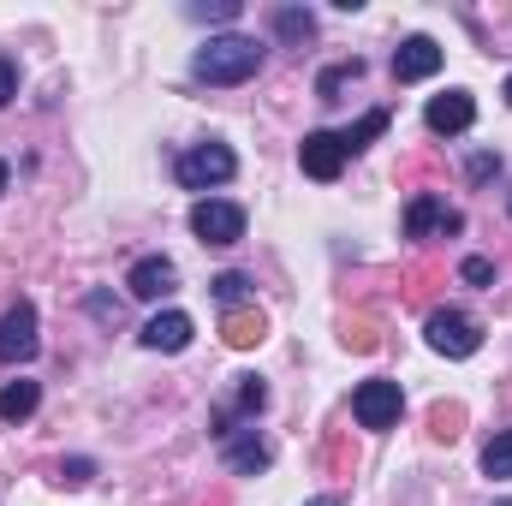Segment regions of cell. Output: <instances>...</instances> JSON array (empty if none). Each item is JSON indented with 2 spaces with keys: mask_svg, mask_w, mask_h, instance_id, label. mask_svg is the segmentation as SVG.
<instances>
[{
  "mask_svg": "<svg viewBox=\"0 0 512 506\" xmlns=\"http://www.w3.org/2000/svg\"><path fill=\"white\" fill-rule=\"evenodd\" d=\"M191 72L203 78V84H215V90H227V84H245L262 72V42L256 36H209L203 48H197V60H191Z\"/></svg>",
  "mask_w": 512,
  "mask_h": 506,
  "instance_id": "1",
  "label": "cell"
},
{
  "mask_svg": "<svg viewBox=\"0 0 512 506\" xmlns=\"http://www.w3.org/2000/svg\"><path fill=\"white\" fill-rule=\"evenodd\" d=\"M423 334H429V346H435L441 358H471V352L483 346V322H477L471 310H429Z\"/></svg>",
  "mask_w": 512,
  "mask_h": 506,
  "instance_id": "2",
  "label": "cell"
},
{
  "mask_svg": "<svg viewBox=\"0 0 512 506\" xmlns=\"http://www.w3.org/2000/svg\"><path fill=\"white\" fill-rule=\"evenodd\" d=\"M233 173H239V155H233L227 143H197V149H185V155H179V185H185V191L227 185Z\"/></svg>",
  "mask_w": 512,
  "mask_h": 506,
  "instance_id": "3",
  "label": "cell"
},
{
  "mask_svg": "<svg viewBox=\"0 0 512 506\" xmlns=\"http://www.w3.org/2000/svg\"><path fill=\"white\" fill-rule=\"evenodd\" d=\"M459 233H465V215L447 209L441 197L417 191V197L405 203V239H459Z\"/></svg>",
  "mask_w": 512,
  "mask_h": 506,
  "instance_id": "4",
  "label": "cell"
},
{
  "mask_svg": "<svg viewBox=\"0 0 512 506\" xmlns=\"http://www.w3.org/2000/svg\"><path fill=\"white\" fill-rule=\"evenodd\" d=\"M399 411H405V393H399V381H358V393H352V417L364 423V429H393L399 423Z\"/></svg>",
  "mask_w": 512,
  "mask_h": 506,
  "instance_id": "5",
  "label": "cell"
},
{
  "mask_svg": "<svg viewBox=\"0 0 512 506\" xmlns=\"http://www.w3.org/2000/svg\"><path fill=\"white\" fill-rule=\"evenodd\" d=\"M191 233H197L203 245H239V239H245V209H239V203H221V197H203V203L191 209Z\"/></svg>",
  "mask_w": 512,
  "mask_h": 506,
  "instance_id": "6",
  "label": "cell"
},
{
  "mask_svg": "<svg viewBox=\"0 0 512 506\" xmlns=\"http://www.w3.org/2000/svg\"><path fill=\"white\" fill-rule=\"evenodd\" d=\"M36 304H12L6 316H0V364H30L36 358Z\"/></svg>",
  "mask_w": 512,
  "mask_h": 506,
  "instance_id": "7",
  "label": "cell"
},
{
  "mask_svg": "<svg viewBox=\"0 0 512 506\" xmlns=\"http://www.w3.org/2000/svg\"><path fill=\"white\" fill-rule=\"evenodd\" d=\"M441 72V42L435 36H405L393 48V84H423Z\"/></svg>",
  "mask_w": 512,
  "mask_h": 506,
  "instance_id": "8",
  "label": "cell"
},
{
  "mask_svg": "<svg viewBox=\"0 0 512 506\" xmlns=\"http://www.w3.org/2000/svg\"><path fill=\"white\" fill-rule=\"evenodd\" d=\"M298 167L310 173V179H340V167H346V143H340V131H310L304 143H298Z\"/></svg>",
  "mask_w": 512,
  "mask_h": 506,
  "instance_id": "9",
  "label": "cell"
},
{
  "mask_svg": "<svg viewBox=\"0 0 512 506\" xmlns=\"http://www.w3.org/2000/svg\"><path fill=\"white\" fill-rule=\"evenodd\" d=\"M423 120H429L435 137H459V131L477 126V102H471V90H447V96H435L423 108Z\"/></svg>",
  "mask_w": 512,
  "mask_h": 506,
  "instance_id": "10",
  "label": "cell"
},
{
  "mask_svg": "<svg viewBox=\"0 0 512 506\" xmlns=\"http://www.w3.org/2000/svg\"><path fill=\"white\" fill-rule=\"evenodd\" d=\"M221 459H227V471L256 477V471H268V465H274V447H268L256 429H233V435L221 441Z\"/></svg>",
  "mask_w": 512,
  "mask_h": 506,
  "instance_id": "11",
  "label": "cell"
},
{
  "mask_svg": "<svg viewBox=\"0 0 512 506\" xmlns=\"http://www.w3.org/2000/svg\"><path fill=\"white\" fill-rule=\"evenodd\" d=\"M126 286H131V298H167L179 286V268L167 256H143V262H131Z\"/></svg>",
  "mask_w": 512,
  "mask_h": 506,
  "instance_id": "12",
  "label": "cell"
},
{
  "mask_svg": "<svg viewBox=\"0 0 512 506\" xmlns=\"http://www.w3.org/2000/svg\"><path fill=\"white\" fill-rule=\"evenodd\" d=\"M191 316L185 310H161V316H149V328H143V346L149 352H185L191 346Z\"/></svg>",
  "mask_w": 512,
  "mask_h": 506,
  "instance_id": "13",
  "label": "cell"
},
{
  "mask_svg": "<svg viewBox=\"0 0 512 506\" xmlns=\"http://www.w3.org/2000/svg\"><path fill=\"white\" fill-rule=\"evenodd\" d=\"M221 334H227V346H233V352H251V346H262L268 322H262V310H227Z\"/></svg>",
  "mask_w": 512,
  "mask_h": 506,
  "instance_id": "14",
  "label": "cell"
},
{
  "mask_svg": "<svg viewBox=\"0 0 512 506\" xmlns=\"http://www.w3.org/2000/svg\"><path fill=\"white\" fill-rule=\"evenodd\" d=\"M36 405H42V387L36 381H6L0 387V423H24Z\"/></svg>",
  "mask_w": 512,
  "mask_h": 506,
  "instance_id": "15",
  "label": "cell"
},
{
  "mask_svg": "<svg viewBox=\"0 0 512 506\" xmlns=\"http://www.w3.org/2000/svg\"><path fill=\"white\" fill-rule=\"evenodd\" d=\"M274 36L292 42V48H304V42L316 36V18H310L304 6H274Z\"/></svg>",
  "mask_w": 512,
  "mask_h": 506,
  "instance_id": "16",
  "label": "cell"
},
{
  "mask_svg": "<svg viewBox=\"0 0 512 506\" xmlns=\"http://www.w3.org/2000/svg\"><path fill=\"white\" fill-rule=\"evenodd\" d=\"M358 78H364V60H358V54H352V60H340V66H328V72L316 78V102H340V90H346V84H358Z\"/></svg>",
  "mask_w": 512,
  "mask_h": 506,
  "instance_id": "17",
  "label": "cell"
},
{
  "mask_svg": "<svg viewBox=\"0 0 512 506\" xmlns=\"http://www.w3.org/2000/svg\"><path fill=\"white\" fill-rule=\"evenodd\" d=\"M382 131H387V108H370V114H364L352 131H340V143H346V155H358V149H370Z\"/></svg>",
  "mask_w": 512,
  "mask_h": 506,
  "instance_id": "18",
  "label": "cell"
},
{
  "mask_svg": "<svg viewBox=\"0 0 512 506\" xmlns=\"http://www.w3.org/2000/svg\"><path fill=\"white\" fill-rule=\"evenodd\" d=\"M483 477H495V483L512 477V429H501V435L483 447Z\"/></svg>",
  "mask_w": 512,
  "mask_h": 506,
  "instance_id": "19",
  "label": "cell"
},
{
  "mask_svg": "<svg viewBox=\"0 0 512 506\" xmlns=\"http://www.w3.org/2000/svg\"><path fill=\"white\" fill-rule=\"evenodd\" d=\"M209 292H215V298H221L227 310H239V298L251 292V280H245L239 268H227V274H215V280H209Z\"/></svg>",
  "mask_w": 512,
  "mask_h": 506,
  "instance_id": "20",
  "label": "cell"
},
{
  "mask_svg": "<svg viewBox=\"0 0 512 506\" xmlns=\"http://www.w3.org/2000/svg\"><path fill=\"white\" fill-rule=\"evenodd\" d=\"M239 12H245L239 0H197V6H191V18H203V24H233Z\"/></svg>",
  "mask_w": 512,
  "mask_h": 506,
  "instance_id": "21",
  "label": "cell"
},
{
  "mask_svg": "<svg viewBox=\"0 0 512 506\" xmlns=\"http://www.w3.org/2000/svg\"><path fill=\"white\" fill-rule=\"evenodd\" d=\"M459 423H465V411H459V405H435V411H429V435H435V441H453V435H459Z\"/></svg>",
  "mask_w": 512,
  "mask_h": 506,
  "instance_id": "22",
  "label": "cell"
},
{
  "mask_svg": "<svg viewBox=\"0 0 512 506\" xmlns=\"http://www.w3.org/2000/svg\"><path fill=\"white\" fill-rule=\"evenodd\" d=\"M459 280H465V286H495V262H489V256H465V262H459Z\"/></svg>",
  "mask_w": 512,
  "mask_h": 506,
  "instance_id": "23",
  "label": "cell"
},
{
  "mask_svg": "<svg viewBox=\"0 0 512 506\" xmlns=\"http://www.w3.org/2000/svg\"><path fill=\"white\" fill-rule=\"evenodd\" d=\"M346 346L352 352H376L382 340H376V322H346Z\"/></svg>",
  "mask_w": 512,
  "mask_h": 506,
  "instance_id": "24",
  "label": "cell"
},
{
  "mask_svg": "<svg viewBox=\"0 0 512 506\" xmlns=\"http://www.w3.org/2000/svg\"><path fill=\"white\" fill-rule=\"evenodd\" d=\"M12 96H18V66H12V60L0 54V108H6Z\"/></svg>",
  "mask_w": 512,
  "mask_h": 506,
  "instance_id": "25",
  "label": "cell"
},
{
  "mask_svg": "<svg viewBox=\"0 0 512 506\" xmlns=\"http://www.w3.org/2000/svg\"><path fill=\"white\" fill-rule=\"evenodd\" d=\"M501 173V155H471V179L483 185V179H495Z\"/></svg>",
  "mask_w": 512,
  "mask_h": 506,
  "instance_id": "26",
  "label": "cell"
},
{
  "mask_svg": "<svg viewBox=\"0 0 512 506\" xmlns=\"http://www.w3.org/2000/svg\"><path fill=\"white\" fill-rule=\"evenodd\" d=\"M90 471H96L90 459H72V465H60V483H90Z\"/></svg>",
  "mask_w": 512,
  "mask_h": 506,
  "instance_id": "27",
  "label": "cell"
},
{
  "mask_svg": "<svg viewBox=\"0 0 512 506\" xmlns=\"http://www.w3.org/2000/svg\"><path fill=\"white\" fill-rule=\"evenodd\" d=\"M90 310H96L102 322H120V304H108V298H90Z\"/></svg>",
  "mask_w": 512,
  "mask_h": 506,
  "instance_id": "28",
  "label": "cell"
},
{
  "mask_svg": "<svg viewBox=\"0 0 512 506\" xmlns=\"http://www.w3.org/2000/svg\"><path fill=\"white\" fill-rule=\"evenodd\" d=\"M304 506H340V495H316V501H304Z\"/></svg>",
  "mask_w": 512,
  "mask_h": 506,
  "instance_id": "29",
  "label": "cell"
},
{
  "mask_svg": "<svg viewBox=\"0 0 512 506\" xmlns=\"http://www.w3.org/2000/svg\"><path fill=\"white\" fill-rule=\"evenodd\" d=\"M6 179H12V167H6V161H0V191H6Z\"/></svg>",
  "mask_w": 512,
  "mask_h": 506,
  "instance_id": "30",
  "label": "cell"
},
{
  "mask_svg": "<svg viewBox=\"0 0 512 506\" xmlns=\"http://www.w3.org/2000/svg\"><path fill=\"white\" fill-rule=\"evenodd\" d=\"M507 102H512V78H507Z\"/></svg>",
  "mask_w": 512,
  "mask_h": 506,
  "instance_id": "31",
  "label": "cell"
},
{
  "mask_svg": "<svg viewBox=\"0 0 512 506\" xmlns=\"http://www.w3.org/2000/svg\"><path fill=\"white\" fill-rule=\"evenodd\" d=\"M507 215H512V191H507Z\"/></svg>",
  "mask_w": 512,
  "mask_h": 506,
  "instance_id": "32",
  "label": "cell"
},
{
  "mask_svg": "<svg viewBox=\"0 0 512 506\" xmlns=\"http://www.w3.org/2000/svg\"><path fill=\"white\" fill-rule=\"evenodd\" d=\"M501 506H512V501H501Z\"/></svg>",
  "mask_w": 512,
  "mask_h": 506,
  "instance_id": "33",
  "label": "cell"
}]
</instances>
